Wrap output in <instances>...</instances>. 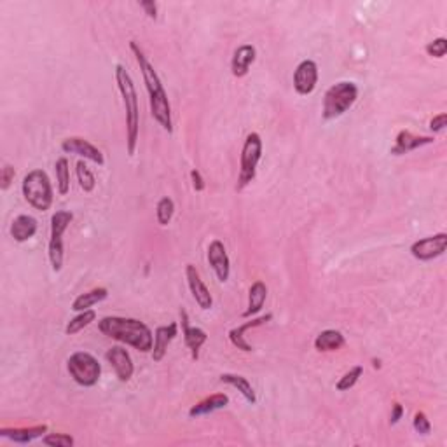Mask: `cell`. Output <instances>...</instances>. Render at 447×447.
<instances>
[{"label":"cell","mask_w":447,"mask_h":447,"mask_svg":"<svg viewBox=\"0 0 447 447\" xmlns=\"http://www.w3.org/2000/svg\"><path fill=\"white\" fill-rule=\"evenodd\" d=\"M130 50L135 55V60L138 63V69H140L142 77H144L145 89H147L149 95V105H150V114L156 119V123L163 128L168 133H174V121H171V105L168 100V93L164 89V84L161 82L159 74L156 72L152 63L149 62V58L145 56V52L140 50L137 40H131Z\"/></svg>","instance_id":"cell-1"},{"label":"cell","mask_w":447,"mask_h":447,"mask_svg":"<svg viewBox=\"0 0 447 447\" xmlns=\"http://www.w3.org/2000/svg\"><path fill=\"white\" fill-rule=\"evenodd\" d=\"M98 330L103 336L138 349L140 353H150L154 346V334L142 320L126 317H105L98 322Z\"/></svg>","instance_id":"cell-2"},{"label":"cell","mask_w":447,"mask_h":447,"mask_svg":"<svg viewBox=\"0 0 447 447\" xmlns=\"http://www.w3.org/2000/svg\"><path fill=\"white\" fill-rule=\"evenodd\" d=\"M114 77L126 111V149L130 156H135L138 145V137H140V105H138V93L130 72H128L121 63L115 65Z\"/></svg>","instance_id":"cell-3"},{"label":"cell","mask_w":447,"mask_h":447,"mask_svg":"<svg viewBox=\"0 0 447 447\" xmlns=\"http://www.w3.org/2000/svg\"><path fill=\"white\" fill-rule=\"evenodd\" d=\"M358 100V86L351 81H341L330 86L323 95L322 118L323 121H332L346 114Z\"/></svg>","instance_id":"cell-4"},{"label":"cell","mask_w":447,"mask_h":447,"mask_svg":"<svg viewBox=\"0 0 447 447\" xmlns=\"http://www.w3.org/2000/svg\"><path fill=\"white\" fill-rule=\"evenodd\" d=\"M21 193L25 201L39 212H47L55 201V191H52L50 175L39 168L25 175L21 182Z\"/></svg>","instance_id":"cell-5"},{"label":"cell","mask_w":447,"mask_h":447,"mask_svg":"<svg viewBox=\"0 0 447 447\" xmlns=\"http://www.w3.org/2000/svg\"><path fill=\"white\" fill-rule=\"evenodd\" d=\"M262 157V138L259 133H250L245 138L243 144L242 156H239V174H238V183H236V191L242 193L247 186H250L257 175L259 161Z\"/></svg>","instance_id":"cell-6"},{"label":"cell","mask_w":447,"mask_h":447,"mask_svg":"<svg viewBox=\"0 0 447 447\" xmlns=\"http://www.w3.org/2000/svg\"><path fill=\"white\" fill-rule=\"evenodd\" d=\"M67 370L70 378L77 383L79 386L91 388L98 385L101 375V366L98 360L88 351H75L67 360Z\"/></svg>","instance_id":"cell-7"},{"label":"cell","mask_w":447,"mask_h":447,"mask_svg":"<svg viewBox=\"0 0 447 447\" xmlns=\"http://www.w3.org/2000/svg\"><path fill=\"white\" fill-rule=\"evenodd\" d=\"M74 213L67 210H60L51 217V238L47 245V255H50L51 268L55 273H60L63 268V259H65V247H63V234L72 224Z\"/></svg>","instance_id":"cell-8"},{"label":"cell","mask_w":447,"mask_h":447,"mask_svg":"<svg viewBox=\"0 0 447 447\" xmlns=\"http://www.w3.org/2000/svg\"><path fill=\"white\" fill-rule=\"evenodd\" d=\"M447 249V234L446 232H437L434 236L418 239L411 245V255L421 262H430L434 259L444 255Z\"/></svg>","instance_id":"cell-9"},{"label":"cell","mask_w":447,"mask_h":447,"mask_svg":"<svg viewBox=\"0 0 447 447\" xmlns=\"http://www.w3.org/2000/svg\"><path fill=\"white\" fill-rule=\"evenodd\" d=\"M318 65L313 60H302L294 70V89L300 96H307L317 89Z\"/></svg>","instance_id":"cell-10"},{"label":"cell","mask_w":447,"mask_h":447,"mask_svg":"<svg viewBox=\"0 0 447 447\" xmlns=\"http://www.w3.org/2000/svg\"><path fill=\"white\" fill-rule=\"evenodd\" d=\"M206 259H208V264L215 273L217 280L220 283H225L229 280V274H231V261H229L227 250H225L220 239H213L210 243L208 250H206Z\"/></svg>","instance_id":"cell-11"},{"label":"cell","mask_w":447,"mask_h":447,"mask_svg":"<svg viewBox=\"0 0 447 447\" xmlns=\"http://www.w3.org/2000/svg\"><path fill=\"white\" fill-rule=\"evenodd\" d=\"M105 360L108 362V366L112 367L115 375L121 383H128L135 374V366L131 355L128 353L126 348L123 346H112L105 353Z\"/></svg>","instance_id":"cell-12"},{"label":"cell","mask_w":447,"mask_h":447,"mask_svg":"<svg viewBox=\"0 0 447 447\" xmlns=\"http://www.w3.org/2000/svg\"><path fill=\"white\" fill-rule=\"evenodd\" d=\"M62 150L65 154H75L79 157H84L86 161H91V163L103 166L105 157L101 154V150L93 145L91 142L84 140L81 137H69L62 142Z\"/></svg>","instance_id":"cell-13"},{"label":"cell","mask_w":447,"mask_h":447,"mask_svg":"<svg viewBox=\"0 0 447 447\" xmlns=\"http://www.w3.org/2000/svg\"><path fill=\"white\" fill-rule=\"evenodd\" d=\"M186 280H187V285H189L191 294H193V298L194 300H196L198 306L201 307L203 311L212 310L213 298H212V294H210L208 287L205 285V281H203L201 276H199V271L194 264L186 266Z\"/></svg>","instance_id":"cell-14"},{"label":"cell","mask_w":447,"mask_h":447,"mask_svg":"<svg viewBox=\"0 0 447 447\" xmlns=\"http://www.w3.org/2000/svg\"><path fill=\"white\" fill-rule=\"evenodd\" d=\"M180 322H182V332H183V341H186V346L191 351L193 360H199V349L203 348V344L208 341V334L205 332L199 327H193L189 323V315L183 307H180Z\"/></svg>","instance_id":"cell-15"},{"label":"cell","mask_w":447,"mask_h":447,"mask_svg":"<svg viewBox=\"0 0 447 447\" xmlns=\"http://www.w3.org/2000/svg\"><path fill=\"white\" fill-rule=\"evenodd\" d=\"M271 320H273V313H266V315H262V317L251 318V320L242 323V325H238V327H234V329L229 330V341H231V344L234 348L242 349V351H245V353H250L254 348H251V344L247 343L245 334L249 332L250 329H255V327H262Z\"/></svg>","instance_id":"cell-16"},{"label":"cell","mask_w":447,"mask_h":447,"mask_svg":"<svg viewBox=\"0 0 447 447\" xmlns=\"http://www.w3.org/2000/svg\"><path fill=\"white\" fill-rule=\"evenodd\" d=\"M179 336V325L175 322L168 323V325H161L157 327L156 332H154V346L152 351H150V356H152L154 362H161L166 355L168 346L171 344V341Z\"/></svg>","instance_id":"cell-17"},{"label":"cell","mask_w":447,"mask_h":447,"mask_svg":"<svg viewBox=\"0 0 447 447\" xmlns=\"http://www.w3.org/2000/svg\"><path fill=\"white\" fill-rule=\"evenodd\" d=\"M435 142L434 137H419V135L411 133L409 130L398 131L395 144L392 147L393 156H404V154L412 152V150H418L424 147V145H431Z\"/></svg>","instance_id":"cell-18"},{"label":"cell","mask_w":447,"mask_h":447,"mask_svg":"<svg viewBox=\"0 0 447 447\" xmlns=\"http://www.w3.org/2000/svg\"><path fill=\"white\" fill-rule=\"evenodd\" d=\"M47 424H35V426H21V428H0V437L9 438L16 444H30L35 438H43L47 434Z\"/></svg>","instance_id":"cell-19"},{"label":"cell","mask_w":447,"mask_h":447,"mask_svg":"<svg viewBox=\"0 0 447 447\" xmlns=\"http://www.w3.org/2000/svg\"><path fill=\"white\" fill-rule=\"evenodd\" d=\"M257 58V50L251 44H243L234 51L231 60V72L234 77L242 79L247 77L250 72V67L255 63Z\"/></svg>","instance_id":"cell-20"},{"label":"cell","mask_w":447,"mask_h":447,"mask_svg":"<svg viewBox=\"0 0 447 447\" xmlns=\"http://www.w3.org/2000/svg\"><path fill=\"white\" fill-rule=\"evenodd\" d=\"M229 405V397L225 393H213V395L203 398L198 404H194L193 407L189 409V416L191 418H199V416H206L212 414V412L219 411V409H224Z\"/></svg>","instance_id":"cell-21"},{"label":"cell","mask_w":447,"mask_h":447,"mask_svg":"<svg viewBox=\"0 0 447 447\" xmlns=\"http://www.w3.org/2000/svg\"><path fill=\"white\" fill-rule=\"evenodd\" d=\"M37 229H39V222L32 215H18L11 224V236L14 242L25 243L37 234Z\"/></svg>","instance_id":"cell-22"},{"label":"cell","mask_w":447,"mask_h":447,"mask_svg":"<svg viewBox=\"0 0 447 447\" xmlns=\"http://www.w3.org/2000/svg\"><path fill=\"white\" fill-rule=\"evenodd\" d=\"M266 299H268V287H266L264 281H254L249 290V306L243 311V318H251L261 313Z\"/></svg>","instance_id":"cell-23"},{"label":"cell","mask_w":447,"mask_h":447,"mask_svg":"<svg viewBox=\"0 0 447 447\" xmlns=\"http://www.w3.org/2000/svg\"><path fill=\"white\" fill-rule=\"evenodd\" d=\"M346 344V337L336 329H327L323 330L317 336L315 339V349L320 353H330V351H337V349L344 348Z\"/></svg>","instance_id":"cell-24"},{"label":"cell","mask_w":447,"mask_h":447,"mask_svg":"<svg viewBox=\"0 0 447 447\" xmlns=\"http://www.w3.org/2000/svg\"><path fill=\"white\" fill-rule=\"evenodd\" d=\"M220 383H225V385H229V386H232V388L238 390V392L242 393L243 398H245L249 404L254 405L255 402H257V395H255L254 386H251V383L247 378H243V375L231 374V373L220 374Z\"/></svg>","instance_id":"cell-25"},{"label":"cell","mask_w":447,"mask_h":447,"mask_svg":"<svg viewBox=\"0 0 447 447\" xmlns=\"http://www.w3.org/2000/svg\"><path fill=\"white\" fill-rule=\"evenodd\" d=\"M107 298H108L107 288L96 287V288H93V290L77 295L72 302V310L77 311V313H81V311H86V310H91L95 304L101 302V300H105Z\"/></svg>","instance_id":"cell-26"},{"label":"cell","mask_w":447,"mask_h":447,"mask_svg":"<svg viewBox=\"0 0 447 447\" xmlns=\"http://www.w3.org/2000/svg\"><path fill=\"white\" fill-rule=\"evenodd\" d=\"M56 186L60 196H67L70 193V163L67 157H60L55 164Z\"/></svg>","instance_id":"cell-27"},{"label":"cell","mask_w":447,"mask_h":447,"mask_svg":"<svg viewBox=\"0 0 447 447\" xmlns=\"http://www.w3.org/2000/svg\"><path fill=\"white\" fill-rule=\"evenodd\" d=\"M95 320H96V313L93 310L81 311V313L75 315L72 320L67 323L65 334L67 336H75V334L81 332L82 329H86L88 325H91V323Z\"/></svg>","instance_id":"cell-28"},{"label":"cell","mask_w":447,"mask_h":447,"mask_svg":"<svg viewBox=\"0 0 447 447\" xmlns=\"http://www.w3.org/2000/svg\"><path fill=\"white\" fill-rule=\"evenodd\" d=\"M75 175H77V182L84 193H93L95 191L96 179L93 175V171L88 168L86 161H77V164H75Z\"/></svg>","instance_id":"cell-29"},{"label":"cell","mask_w":447,"mask_h":447,"mask_svg":"<svg viewBox=\"0 0 447 447\" xmlns=\"http://www.w3.org/2000/svg\"><path fill=\"white\" fill-rule=\"evenodd\" d=\"M175 213V203L174 199L164 196L161 198L159 201H157V206H156V220L159 225H168L171 222V217H174Z\"/></svg>","instance_id":"cell-30"},{"label":"cell","mask_w":447,"mask_h":447,"mask_svg":"<svg viewBox=\"0 0 447 447\" xmlns=\"http://www.w3.org/2000/svg\"><path fill=\"white\" fill-rule=\"evenodd\" d=\"M363 375V367L362 366H355L353 369H349L343 378H339V381L336 383V390L337 392H349L356 383L360 381V378Z\"/></svg>","instance_id":"cell-31"},{"label":"cell","mask_w":447,"mask_h":447,"mask_svg":"<svg viewBox=\"0 0 447 447\" xmlns=\"http://www.w3.org/2000/svg\"><path fill=\"white\" fill-rule=\"evenodd\" d=\"M43 444L50 447H72L75 441L69 434H46L43 437Z\"/></svg>","instance_id":"cell-32"},{"label":"cell","mask_w":447,"mask_h":447,"mask_svg":"<svg viewBox=\"0 0 447 447\" xmlns=\"http://www.w3.org/2000/svg\"><path fill=\"white\" fill-rule=\"evenodd\" d=\"M424 51H426V55L430 58L442 60L447 52V39L446 37H437V39H434L424 46Z\"/></svg>","instance_id":"cell-33"},{"label":"cell","mask_w":447,"mask_h":447,"mask_svg":"<svg viewBox=\"0 0 447 447\" xmlns=\"http://www.w3.org/2000/svg\"><path fill=\"white\" fill-rule=\"evenodd\" d=\"M412 426H414L416 434H419V435H430L431 434V423L423 411L416 412L414 418H412Z\"/></svg>","instance_id":"cell-34"},{"label":"cell","mask_w":447,"mask_h":447,"mask_svg":"<svg viewBox=\"0 0 447 447\" xmlns=\"http://www.w3.org/2000/svg\"><path fill=\"white\" fill-rule=\"evenodd\" d=\"M14 176H16V170L11 164H4L2 171H0V189L7 191L11 187V183L14 182Z\"/></svg>","instance_id":"cell-35"},{"label":"cell","mask_w":447,"mask_h":447,"mask_svg":"<svg viewBox=\"0 0 447 447\" xmlns=\"http://www.w3.org/2000/svg\"><path fill=\"white\" fill-rule=\"evenodd\" d=\"M447 126V114L446 112H441V114L434 115L430 121V130L434 131V133H442V131L446 130Z\"/></svg>","instance_id":"cell-36"},{"label":"cell","mask_w":447,"mask_h":447,"mask_svg":"<svg viewBox=\"0 0 447 447\" xmlns=\"http://www.w3.org/2000/svg\"><path fill=\"white\" fill-rule=\"evenodd\" d=\"M191 182H193V187L196 193H203L205 191V179H203V175L198 170H191Z\"/></svg>","instance_id":"cell-37"},{"label":"cell","mask_w":447,"mask_h":447,"mask_svg":"<svg viewBox=\"0 0 447 447\" xmlns=\"http://www.w3.org/2000/svg\"><path fill=\"white\" fill-rule=\"evenodd\" d=\"M402 416H404V405L395 402V404L392 405V414H390V424H392V426H395V424L402 419Z\"/></svg>","instance_id":"cell-38"},{"label":"cell","mask_w":447,"mask_h":447,"mask_svg":"<svg viewBox=\"0 0 447 447\" xmlns=\"http://www.w3.org/2000/svg\"><path fill=\"white\" fill-rule=\"evenodd\" d=\"M140 7L145 11V14L150 18V20H156L157 18V4L152 2V0H147V2H140Z\"/></svg>","instance_id":"cell-39"},{"label":"cell","mask_w":447,"mask_h":447,"mask_svg":"<svg viewBox=\"0 0 447 447\" xmlns=\"http://www.w3.org/2000/svg\"><path fill=\"white\" fill-rule=\"evenodd\" d=\"M373 367H374V369H381V360L373 358Z\"/></svg>","instance_id":"cell-40"}]
</instances>
